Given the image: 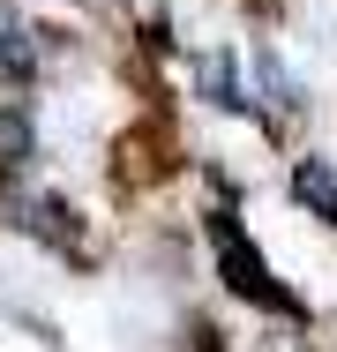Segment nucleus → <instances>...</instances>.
<instances>
[{"mask_svg": "<svg viewBox=\"0 0 337 352\" xmlns=\"http://www.w3.org/2000/svg\"><path fill=\"white\" fill-rule=\"evenodd\" d=\"M210 248H217V278L232 285L240 300H255V307H277V315H300V300L277 285V270H270L263 255L248 248V232L232 225V210H217L210 217Z\"/></svg>", "mask_w": 337, "mask_h": 352, "instance_id": "nucleus-1", "label": "nucleus"}, {"mask_svg": "<svg viewBox=\"0 0 337 352\" xmlns=\"http://www.w3.org/2000/svg\"><path fill=\"white\" fill-rule=\"evenodd\" d=\"M292 195H300V203H307V210H323V217H337V173H330V165H315V157H307V165H300V173H292Z\"/></svg>", "mask_w": 337, "mask_h": 352, "instance_id": "nucleus-2", "label": "nucleus"}]
</instances>
